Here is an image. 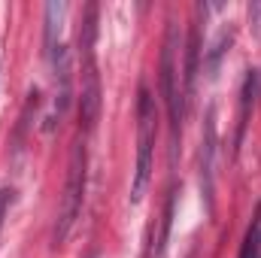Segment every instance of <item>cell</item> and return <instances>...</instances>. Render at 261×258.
<instances>
[{"label":"cell","mask_w":261,"mask_h":258,"mask_svg":"<svg viewBox=\"0 0 261 258\" xmlns=\"http://www.w3.org/2000/svg\"><path fill=\"white\" fill-rule=\"evenodd\" d=\"M152 149H155V100L149 88H140L137 100V167L130 179V203H140L152 179Z\"/></svg>","instance_id":"1"},{"label":"cell","mask_w":261,"mask_h":258,"mask_svg":"<svg viewBox=\"0 0 261 258\" xmlns=\"http://www.w3.org/2000/svg\"><path fill=\"white\" fill-rule=\"evenodd\" d=\"M85 164H88V155H85V143L76 140L73 143V152H70V167H67V186L61 194V210H58V222H55V243L61 246L79 213H82V197H85Z\"/></svg>","instance_id":"2"},{"label":"cell","mask_w":261,"mask_h":258,"mask_svg":"<svg viewBox=\"0 0 261 258\" xmlns=\"http://www.w3.org/2000/svg\"><path fill=\"white\" fill-rule=\"evenodd\" d=\"M182 46V34H179V24L176 21H167V37H164V52H161V94H164V104H167V119H170V128H173V143L179 137V119H182V110H179V88H176V52Z\"/></svg>","instance_id":"3"},{"label":"cell","mask_w":261,"mask_h":258,"mask_svg":"<svg viewBox=\"0 0 261 258\" xmlns=\"http://www.w3.org/2000/svg\"><path fill=\"white\" fill-rule=\"evenodd\" d=\"M216 152H219V137H216V110H206L203 122V140H200V194L206 203V216L216 213Z\"/></svg>","instance_id":"4"},{"label":"cell","mask_w":261,"mask_h":258,"mask_svg":"<svg viewBox=\"0 0 261 258\" xmlns=\"http://www.w3.org/2000/svg\"><path fill=\"white\" fill-rule=\"evenodd\" d=\"M79 110H82L85 128L91 131L97 125V116H100V73H97V64H94V55L85 58V67H82V97H79Z\"/></svg>","instance_id":"5"},{"label":"cell","mask_w":261,"mask_h":258,"mask_svg":"<svg viewBox=\"0 0 261 258\" xmlns=\"http://www.w3.org/2000/svg\"><path fill=\"white\" fill-rule=\"evenodd\" d=\"M52 64H55V79H58V97H55V110L64 113L70 107V94H73V58L70 49L58 46L52 52Z\"/></svg>","instance_id":"6"},{"label":"cell","mask_w":261,"mask_h":258,"mask_svg":"<svg viewBox=\"0 0 261 258\" xmlns=\"http://www.w3.org/2000/svg\"><path fill=\"white\" fill-rule=\"evenodd\" d=\"M64 12L67 6L61 0H52V3H46V52L52 55L55 49H58V34H61V21H64Z\"/></svg>","instance_id":"7"},{"label":"cell","mask_w":261,"mask_h":258,"mask_svg":"<svg viewBox=\"0 0 261 258\" xmlns=\"http://www.w3.org/2000/svg\"><path fill=\"white\" fill-rule=\"evenodd\" d=\"M255 94H258V73L249 70L246 79H243V91H240V134H237V143L243 140V131H246V122H249V110L255 104Z\"/></svg>","instance_id":"8"},{"label":"cell","mask_w":261,"mask_h":258,"mask_svg":"<svg viewBox=\"0 0 261 258\" xmlns=\"http://www.w3.org/2000/svg\"><path fill=\"white\" fill-rule=\"evenodd\" d=\"M197 31H192L189 43H186V73H182V85H186V100H192L195 94V79H197Z\"/></svg>","instance_id":"9"},{"label":"cell","mask_w":261,"mask_h":258,"mask_svg":"<svg viewBox=\"0 0 261 258\" xmlns=\"http://www.w3.org/2000/svg\"><path fill=\"white\" fill-rule=\"evenodd\" d=\"M258 237H261V207H258V216H255L252 228H249V234H246V243H243V249H240V258H255Z\"/></svg>","instance_id":"10"},{"label":"cell","mask_w":261,"mask_h":258,"mask_svg":"<svg viewBox=\"0 0 261 258\" xmlns=\"http://www.w3.org/2000/svg\"><path fill=\"white\" fill-rule=\"evenodd\" d=\"M170 225H173V194L167 197V207H164V225H161V237H158V255H164V246H167V237H170Z\"/></svg>","instance_id":"11"},{"label":"cell","mask_w":261,"mask_h":258,"mask_svg":"<svg viewBox=\"0 0 261 258\" xmlns=\"http://www.w3.org/2000/svg\"><path fill=\"white\" fill-rule=\"evenodd\" d=\"M231 43V34H222L219 40H216V46H213V52L206 55V67H210V76H216V70H219V58H222V52H225V46Z\"/></svg>","instance_id":"12"},{"label":"cell","mask_w":261,"mask_h":258,"mask_svg":"<svg viewBox=\"0 0 261 258\" xmlns=\"http://www.w3.org/2000/svg\"><path fill=\"white\" fill-rule=\"evenodd\" d=\"M9 200H12V192H9V189H0V228H3V219H6Z\"/></svg>","instance_id":"13"},{"label":"cell","mask_w":261,"mask_h":258,"mask_svg":"<svg viewBox=\"0 0 261 258\" xmlns=\"http://www.w3.org/2000/svg\"><path fill=\"white\" fill-rule=\"evenodd\" d=\"M249 18H252V24L261 21V3H252V6H249Z\"/></svg>","instance_id":"14"},{"label":"cell","mask_w":261,"mask_h":258,"mask_svg":"<svg viewBox=\"0 0 261 258\" xmlns=\"http://www.w3.org/2000/svg\"><path fill=\"white\" fill-rule=\"evenodd\" d=\"M255 258H261V237H258V249H255Z\"/></svg>","instance_id":"15"}]
</instances>
